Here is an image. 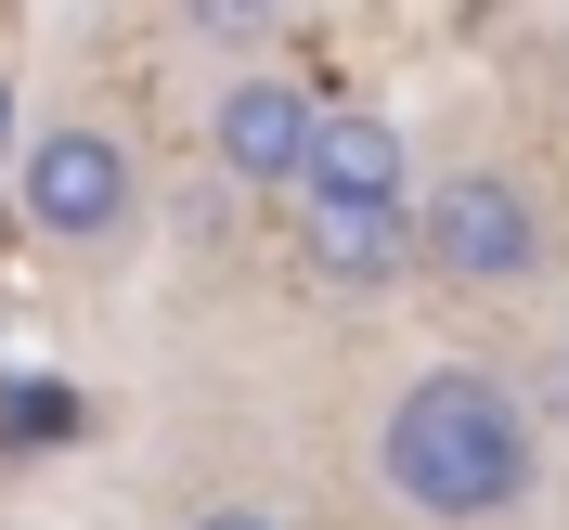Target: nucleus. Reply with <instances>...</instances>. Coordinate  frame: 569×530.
I'll list each match as a JSON object with an SVG mask.
<instances>
[{
    "instance_id": "nucleus-1",
    "label": "nucleus",
    "mask_w": 569,
    "mask_h": 530,
    "mask_svg": "<svg viewBox=\"0 0 569 530\" xmlns=\"http://www.w3.org/2000/svg\"><path fill=\"white\" fill-rule=\"evenodd\" d=\"M376 479L440 530L518 518L531 479H543V414L505 389L492 362H427L415 389L376 414Z\"/></svg>"
},
{
    "instance_id": "nucleus-2",
    "label": "nucleus",
    "mask_w": 569,
    "mask_h": 530,
    "mask_svg": "<svg viewBox=\"0 0 569 530\" xmlns=\"http://www.w3.org/2000/svg\"><path fill=\"white\" fill-rule=\"evenodd\" d=\"M415 259H427V272H453V284H479V298L531 284V272H543V208H531V181L453 169V181L415 208Z\"/></svg>"
},
{
    "instance_id": "nucleus-3",
    "label": "nucleus",
    "mask_w": 569,
    "mask_h": 530,
    "mask_svg": "<svg viewBox=\"0 0 569 530\" xmlns=\"http://www.w3.org/2000/svg\"><path fill=\"white\" fill-rule=\"evenodd\" d=\"M13 194H27V220L52 233V247H117V233L142 220V169H130V142L91 130V117L39 130L27 156H13Z\"/></svg>"
},
{
    "instance_id": "nucleus-4",
    "label": "nucleus",
    "mask_w": 569,
    "mask_h": 530,
    "mask_svg": "<svg viewBox=\"0 0 569 530\" xmlns=\"http://www.w3.org/2000/svg\"><path fill=\"white\" fill-rule=\"evenodd\" d=\"M298 259L337 298H376V284L415 272V208L401 194H298Z\"/></svg>"
},
{
    "instance_id": "nucleus-5",
    "label": "nucleus",
    "mask_w": 569,
    "mask_h": 530,
    "mask_svg": "<svg viewBox=\"0 0 569 530\" xmlns=\"http://www.w3.org/2000/svg\"><path fill=\"white\" fill-rule=\"evenodd\" d=\"M311 91L298 78H233L220 91V117H208V156H220V181H247V194H284L298 181V156H311Z\"/></svg>"
},
{
    "instance_id": "nucleus-6",
    "label": "nucleus",
    "mask_w": 569,
    "mask_h": 530,
    "mask_svg": "<svg viewBox=\"0 0 569 530\" xmlns=\"http://www.w3.org/2000/svg\"><path fill=\"white\" fill-rule=\"evenodd\" d=\"M401 181H415V156H401L389 117L323 104V117H311V156H298V181H284V194H401Z\"/></svg>"
},
{
    "instance_id": "nucleus-7",
    "label": "nucleus",
    "mask_w": 569,
    "mask_h": 530,
    "mask_svg": "<svg viewBox=\"0 0 569 530\" xmlns=\"http://www.w3.org/2000/svg\"><path fill=\"white\" fill-rule=\"evenodd\" d=\"M66 427H78L66 389H0V440H66Z\"/></svg>"
},
{
    "instance_id": "nucleus-8",
    "label": "nucleus",
    "mask_w": 569,
    "mask_h": 530,
    "mask_svg": "<svg viewBox=\"0 0 569 530\" xmlns=\"http://www.w3.org/2000/svg\"><path fill=\"white\" fill-rule=\"evenodd\" d=\"M518 401H531V414H569V350H543V376H531Z\"/></svg>"
},
{
    "instance_id": "nucleus-9",
    "label": "nucleus",
    "mask_w": 569,
    "mask_h": 530,
    "mask_svg": "<svg viewBox=\"0 0 569 530\" xmlns=\"http://www.w3.org/2000/svg\"><path fill=\"white\" fill-rule=\"evenodd\" d=\"M194 27H220V39H233V27H259V0H194Z\"/></svg>"
},
{
    "instance_id": "nucleus-10",
    "label": "nucleus",
    "mask_w": 569,
    "mask_h": 530,
    "mask_svg": "<svg viewBox=\"0 0 569 530\" xmlns=\"http://www.w3.org/2000/svg\"><path fill=\"white\" fill-rule=\"evenodd\" d=\"M194 530H284V518H259V504H208Z\"/></svg>"
},
{
    "instance_id": "nucleus-11",
    "label": "nucleus",
    "mask_w": 569,
    "mask_h": 530,
    "mask_svg": "<svg viewBox=\"0 0 569 530\" xmlns=\"http://www.w3.org/2000/svg\"><path fill=\"white\" fill-rule=\"evenodd\" d=\"M0 130H13V91H0Z\"/></svg>"
}]
</instances>
